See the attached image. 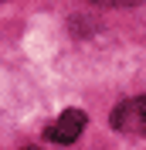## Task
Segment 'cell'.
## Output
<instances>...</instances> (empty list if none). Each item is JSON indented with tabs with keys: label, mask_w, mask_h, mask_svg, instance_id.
<instances>
[{
	"label": "cell",
	"mask_w": 146,
	"mask_h": 150,
	"mask_svg": "<svg viewBox=\"0 0 146 150\" xmlns=\"http://www.w3.org/2000/svg\"><path fill=\"white\" fill-rule=\"evenodd\" d=\"M112 126L119 133H136V137H146V96H136V99H126L112 109Z\"/></svg>",
	"instance_id": "obj_1"
},
{
	"label": "cell",
	"mask_w": 146,
	"mask_h": 150,
	"mask_svg": "<svg viewBox=\"0 0 146 150\" xmlns=\"http://www.w3.org/2000/svg\"><path fill=\"white\" fill-rule=\"evenodd\" d=\"M85 126H88V116H85L82 109H65L61 116L48 126V140H55V143H75L78 137H82Z\"/></svg>",
	"instance_id": "obj_2"
},
{
	"label": "cell",
	"mask_w": 146,
	"mask_h": 150,
	"mask_svg": "<svg viewBox=\"0 0 146 150\" xmlns=\"http://www.w3.org/2000/svg\"><path fill=\"white\" fill-rule=\"evenodd\" d=\"M95 4H112V7H129V4H139V0H95Z\"/></svg>",
	"instance_id": "obj_3"
},
{
	"label": "cell",
	"mask_w": 146,
	"mask_h": 150,
	"mask_svg": "<svg viewBox=\"0 0 146 150\" xmlns=\"http://www.w3.org/2000/svg\"><path fill=\"white\" fill-rule=\"evenodd\" d=\"M27 150H41V147H27Z\"/></svg>",
	"instance_id": "obj_4"
}]
</instances>
